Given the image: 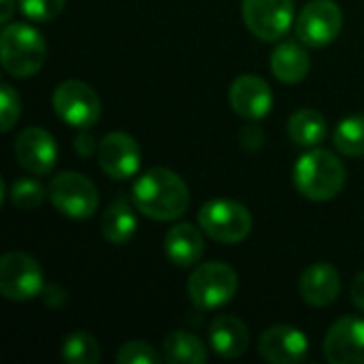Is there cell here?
<instances>
[{"mask_svg": "<svg viewBox=\"0 0 364 364\" xmlns=\"http://www.w3.org/2000/svg\"><path fill=\"white\" fill-rule=\"evenodd\" d=\"M132 200L149 220L171 222L188 211L190 190L177 173L156 166L136 179L132 188Z\"/></svg>", "mask_w": 364, "mask_h": 364, "instance_id": "6da1fadb", "label": "cell"}, {"mask_svg": "<svg viewBox=\"0 0 364 364\" xmlns=\"http://www.w3.org/2000/svg\"><path fill=\"white\" fill-rule=\"evenodd\" d=\"M47 60V45L43 34L30 23H4L0 32V62L2 68L17 79L36 75Z\"/></svg>", "mask_w": 364, "mask_h": 364, "instance_id": "7a4b0ae2", "label": "cell"}, {"mask_svg": "<svg viewBox=\"0 0 364 364\" xmlns=\"http://www.w3.org/2000/svg\"><path fill=\"white\" fill-rule=\"evenodd\" d=\"M294 186L309 200H331L346 186V166L333 151L311 149L294 166Z\"/></svg>", "mask_w": 364, "mask_h": 364, "instance_id": "3957f363", "label": "cell"}, {"mask_svg": "<svg viewBox=\"0 0 364 364\" xmlns=\"http://www.w3.org/2000/svg\"><path fill=\"white\" fill-rule=\"evenodd\" d=\"M198 224L209 239L218 243L235 245L245 241L247 235L252 232V213L247 211V207H243L237 200L218 198L200 207Z\"/></svg>", "mask_w": 364, "mask_h": 364, "instance_id": "277c9868", "label": "cell"}, {"mask_svg": "<svg viewBox=\"0 0 364 364\" xmlns=\"http://www.w3.org/2000/svg\"><path fill=\"white\" fill-rule=\"evenodd\" d=\"M239 290V277L224 262H205L188 279V296L194 307L209 311L232 301Z\"/></svg>", "mask_w": 364, "mask_h": 364, "instance_id": "5b68a950", "label": "cell"}, {"mask_svg": "<svg viewBox=\"0 0 364 364\" xmlns=\"http://www.w3.org/2000/svg\"><path fill=\"white\" fill-rule=\"evenodd\" d=\"M51 205L66 218L85 220L92 218L98 209V190L96 186L75 171H64L55 175L49 183Z\"/></svg>", "mask_w": 364, "mask_h": 364, "instance_id": "8992f818", "label": "cell"}, {"mask_svg": "<svg viewBox=\"0 0 364 364\" xmlns=\"http://www.w3.org/2000/svg\"><path fill=\"white\" fill-rule=\"evenodd\" d=\"M0 292L6 301L26 303L43 292V271L26 252H6L0 258Z\"/></svg>", "mask_w": 364, "mask_h": 364, "instance_id": "52a82bcc", "label": "cell"}, {"mask_svg": "<svg viewBox=\"0 0 364 364\" xmlns=\"http://www.w3.org/2000/svg\"><path fill=\"white\" fill-rule=\"evenodd\" d=\"M51 105L64 124L79 128V130L94 126L98 122L100 109H102L98 94L83 81L60 83L51 96Z\"/></svg>", "mask_w": 364, "mask_h": 364, "instance_id": "ba28073f", "label": "cell"}, {"mask_svg": "<svg viewBox=\"0 0 364 364\" xmlns=\"http://www.w3.org/2000/svg\"><path fill=\"white\" fill-rule=\"evenodd\" d=\"M343 28L341 6L333 0H311L296 19V36L309 47L331 45Z\"/></svg>", "mask_w": 364, "mask_h": 364, "instance_id": "9c48e42d", "label": "cell"}, {"mask_svg": "<svg viewBox=\"0 0 364 364\" xmlns=\"http://www.w3.org/2000/svg\"><path fill=\"white\" fill-rule=\"evenodd\" d=\"M243 21L260 41H279L294 21V0H243Z\"/></svg>", "mask_w": 364, "mask_h": 364, "instance_id": "30bf717a", "label": "cell"}, {"mask_svg": "<svg viewBox=\"0 0 364 364\" xmlns=\"http://www.w3.org/2000/svg\"><path fill=\"white\" fill-rule=\"evenodd\" d=\"M98 166L117 181L134 177L141 166L139 143L126 132H109L98 143Z\"/></svg>", "mask_w": 364, "mask_h": 364, "instance_id": "8fae6325", "label": "cell"}, {"mask_svg": "<svg viewBox=\"0 0 364 364\" xmlns=\"http://www.w3.org/2000/svg\"><path fill=\"white\" fill-rule=\"evenodd\" d=\"M324 356L331 364H364V320L346 316L337 320L324 339Z\"/></svg>", "mask_w": 364, "mask_h": 364, "instance_id": "7c38bea8", "label": "cell"}, {"mask_svg": "<svg viewBox=\"0 0 364 364\" xmlns=\"http://www.w3.org/2000/svg\"><path fill=\"white\" fill-rule=\"evenodd\" d=\"M15 158L32 175H49L58 162L55 139L43 128H26L15 139Z\"/></svg>", "mask_w": 364, "mask_h": 364, "instance_id": "4fadbf2b", "label": "cell"}, {"mask_svg": "<svg viewBox=\"0 0 364 364\" xmlns=\"http://www.w3.org/2000/svg\"><path fill=\"white\" fill-rule=\"evenodd\" d=\"M258 350L267 363L299 364L309 354V339L296 326L277 324L260 335Z\"/></svg>", "mask_w": 364, "mask_h": 364, "instance_id": "5bb4252c", "label": "cell"}, {"mask_svg": "<svg viewBox=\"0 0 364 364\" xmlns=\"http://www.w3.org/2000/svg\"><path fill=\"white\" fill-rule=\"evenodd\" d=\"M228 98H230L232 111L241 115L243 119H252V122L269 115L273 107V92L269 83L258 75L237 77L230 85Z\"/></svg>", "mask_w": 364, "mask_h": 364, "instance_id": "9a60e30c", "label": "cell"}, {"mask_svg": "<svg viewBox=\"0 0 364 364\" xmlns=\"http://www.w3.org/2000/svg\"><path fill=\"white\" fill-rule=\"evenodd\" d=\"M301 296L311 307H328L341 292V277L328 262H316L307 267L299 282Z\"/></svg>", "mask_w": 364, "mask_h": 364, "instance_id": "2e32d148", "label": "cell"}, {"mask_svg": "<svg viewBox=\"0 0 364 364\" xmlns=\"http://www.w3.org/2000/svg\"><path fill=\"white\" fill-rule=\"evenodd\" d=\"M209 346L222 358H239L247 352L250 331L237 316L222 314L209 324Z\"/></svg>", "mask_w": 364, "mask_h": 364, "instance_id": "e0dca14e", "label": "cell"}, {"mask_svg": "<svg viewBox=\"0 0 364 364\" xmlns=\"http://www.w3.org/2000/svg\"><path fill=\"white\" fill-rule=\"evenodd\" d=\"M164 252L175 267H194L205 252L203 232L192 224H177L164 237Z\"/></svg>", "mask_w": 364, "mask_h": 364, "instance_id": "ac0fdd59", "label": "cell"}, {"mask_svg": "<svg viewBox=\"0 0 364 364\" xmlns=\"http://www.w3.org/2000/svg\"><path fill=\"white\" fill-rule=\"evenodd\" d=\"M311 68L309 53L296 41L279 43L271 53V70L282 83H299Z\"/></svg>", "mask_w": 364, "mask_h": 364, "instance_id": "d6986e66", "label": "cell"}, {"mask_svg": "<svg viewBox=\"0 0 364 364\" xmlns=\"http://www.w3.org/2000/svg\"><path fill=\"white\" fill-rule=\"evenodd\" d=\"M136 215L134 209L126 198H115L102 213L100 220V232L111 245H124L128 243L136 232Z\"/></svg>", "mask_w": 364, "mask_h": 364, "instance_id": "ffe728a7", "label": "cell"}, {"mask_svg": "<svg viewBox=\"0 0 364 364\" xmlns=\"http://www.w3.org/2000/svg\"><path fill=\"white\" fill-rule=\"evenodd\" d=\"M162 356H164V363L171 364L207 363L205 343L188 331H175L166 335L162 343Z\"/></svg>", "mask_w": 364, "mask_h": 364, "instance_id": "44dd1931", "label": "cell"}, {"mask_svg": "<svg viewBox=\"0 0 364 364\" xmlns=\"http://www.w3.org/2000/svg\"><path fill=\"white\" fill-rule=\"evenodd\" d=\"M288 134L301 147H316L326 136V119L316 109H299L288 119Z\"/></svg>", "mask_w": 364, "mask_h": 364, "instance_id": "7402d4cb", "label": "cell"}, {"mask_svg": "<svg viewBox=\"0 0 364 364\" xmlns=\"http://www.w3.org/2000/svg\"><path fill=\"white\" fill-rule=\"evenodd\" d=\"M62 358L68 364H96L100 360V346L90 333L75 331L62 343Z\"/></svg>", "mask_w": 364, "mask_h": 364, "instance_id": "603a6c76", "label": "cell"}, {"mask_svg": "<svg viewBox=\"0 0 364 364\" xmlns=\"http://www.w3.org/2000/svg\"><path fill=\"white\" fill-rule=\"evenodd\" d=\"M335 147L350 158L364 156V115H350L335 130Z\"/></svg>", "mask_w": 364, "mask_h": 364, "instance_id": "cb8c5ba5", "label": "cell"}, {"mask_svg": "<svg viewBox=\"0 0 364 364\" xmlns=\"http://www.w3.org/2000/svg\"><path fill=\"white\" fill-rule=\"evenodd\" d=\"M9 198L11 203L17 207V209H23V211H32V209H38L45 200V190L38 181L26 177V179H17L13 186H11V192H9Z\"/></svg>", "mask_w": 364, "mask_h": 364, "instance_id": "d4e9b609", "label": "cell"}, {"mask_svg": "<svg viewBox=\"0 0 364 364\" xmlns=\"http://www.w3.org/2000/svg\"><path fill=\"white\" fill-rule=\"evenodd\" d=\"M162 360H164V356H160L145 341H128L115 354L117 364H160Z\"/></svg>", "mask_w": 364, "mask_h": 364, "instance_id": "484cf974", "label": "cell"}, {"mask_svg": "<svg viewBox=\"0 0 364 364\" xmlns=\"http://www.w3.org/2000/svg\"><path fill=\"white\" fill-rule=\"evenodd\" d=\"M19 115H21V100L17 92L9 83H2L0 85V130L9 132L17 124Z\"/></svg>", "mask_w": 364, "mask_h": 364, "instance_id": "4316f807", "label": "cell"}, {"mask_svg": "<svg viewBox=\"0 0 364 364\" xmlns=\"http://www.w3.org/2000/svg\"><path fill=\"white\" fill-rule=\"evenodd\" d=\"M66 6V0H19L21 13L32 21H51Z\"/></svg>", "mask_w": 364, "mask_h": 364, "instance_id": "83f0119b", "label": "cell"}, {"mask_svg": "<svg viewBox=\"0 0 364 364\" xmlns=\"http://www.w3.org/2000/svg\"><path fill=\"white\" fill-rule=\"evenodd\" d=\"M352 303L364 314V271L360 275H356L352 284Z\"/></svg>", "mask_w": 364, "mask_h": 364, "instance_id": "f1b7e54d", "label": "cell"}, {"mask_svg": "<svg viewBox=\"0 0 364 364\" xmlns=\"http://www.w3.org/2000/svg\"><path fill=\"white\" fill-rule=\"evenodd\" d=\"M77 151L81 154V156H90L92 154V147H94V139L92 136H77Z\"/></svg>", "mask_w": 364, "mask_h": 364, "instance_id": "f546056e", "label": "cell"}, {"mask_svg": "<svg viewBox=\"0 0 364 364\" xmlns=\"http://www.w3.org/2000/svg\"><path fill=\"white\" fill-rule=\"evenodd\" d=\"M13 11H15V0H2V6H0V21H2V23H9Z\"/></svg>", "mask_w": 364, "mask_h": 364, "instance_id": "4dcf8cb0", "label": "cell"}, {"mask_svg": "<svg viewBox=\"0 0 364 364\" xmlns=\"http://www.w3.org/2000/svg\"><path fill=\"white\" fill-rule=\"evenodd\" d=\"M58 292H62V288H60V286H51V288H47V290H45V296H53V299H55V296H58ZM60 296H62V299H60L58 303H55V301H51V299H45V301H47V305H51V307H60V305L66 301V299H64L66 294H60Z\"/></svg>", "mask_w": 364, "mask_h": 364, "instance_id": "1f68e13d", "label": "cell"}]
</instances>
